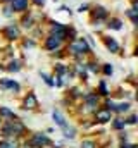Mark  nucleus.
I'll return each mask as SVG.
<instances>
[{
	"mask_svg": "<svg viewBox=\"0 0 138 148\" xmlns=\"http://www.w3.org/2000/svg\"><path fill=\"white\" fill-rule=\"evenodd\" d=\"M69 50H71L74 55H81V53H88V52H90V47L86 45V41H85L83 38H79V40H74V41L69 45Z\"/></svg>",
	"mask_w": 138,
	"mask_h": 148,
	"instance_id": "obj_1",
	"label": "nucleus"
},
{
	"mask_svg": "<svg viewBox=\"0 0 138 148\" xmlns=\"http://www.w3.org/2000/svg\"><path fill=\"white\" fill-rule=\"evenodd\" d=\"M41 77L45 79V83H47V84H50V86L54 84V81H52V79H50V77H48V76H47V74H45V73H41Z\"/></svg>",
	"mask_w": 138,
	"mask_h": 148,
	"instance_id": "obj_22",
	"label": "nucleus"
},
{
	"mask_svg": "<svg viewBox=\"0 0 138 148\" xmlns=\"http://www.w3.org/2000/svg\"><path fill=\"white\" fill-rule=\"evenodd\" d=\"M45 47H47L48 50H55V48L61 47V40L55 38V36H48L47 38V41H45Z\"/></svg>",
	"mask_w": 138,
	"mask_h": 148,
	"instance_id": "obj_5",
	"label": "nucleus"
},
{
	"mask_svg": "<svg viewBox=\"0 0 138 148\" xmlns=\"http://www.w3.org/2000/svg\"><path fill=\"white\" fill-rule=\"evenodd\" d=\"M88 69H90L92 73H97V67H95V64H88Z\"/></svg>",
	"mask_w": 138,
	"mask_h": 148,
	"instance_id": "obj_25",
	"label": "nucleus"
},
{
	"mask_svg": "<svg viewBox=\"0 0 138 148\" xmlns=\"http://www.w3.org/2000/svg\"><path fill=\"white\" fill-rule=\"evenodd\" d=\"M128 16L131 17V21H133V23H137V21H138V17H137V7L130 9V10H128Z\"/></svg>",
	"mask_w": 138,
	"mask_h": 148,
	"instance_id": "obj_16",
	"label": "nucleus"
},
{
	"mask_svg": "<svg viewBox=\"0 0 138 148\" xmlns=\"http://www.w3.org/2000/svg\"><path fill=\"white\" fill-rule=\"evenodd\" d=\"M36 105H38L36 97H34L33 93H30V95L26 97V100H24V109H34Z\"/></svg>",
	"mask_w": 138,
	"mask_h": 148,
	"instance_id": "obj_8",
	"label": "nucleus"
},
{
	"mask_svg": "<svg viewBox=\"0 0 138 148\" xmlns=\"http://www.w3.org/2000/svg\"><path fill=\"white\" fill-rule=\"evenodd\" d=\"M0 148H17V143L12 140H5V141H0Z\"/></svg>",
	"mask_w": 138,
	"mask_h": 148,
	"instance_id": "obj_12",
	"label": "nucleus"
},
{
	"mask_svg": "<svg viewBox=\"0 0 138 148\" xmlns=\"http://www.w3.org/2000/svg\"><path fill=\"white\" fill-rule=\"evenodd\" d=\"M62 131H64V136H66V138H74V136H76V131H74L72 127H69V126L62 127Z\"/></svg>",
	"mask_w": 138,
	"mask_h": 148,
	"instance_id": "obj_13",
	"label": "nucleus"
},
{
	"mask_svg": "<svg viewBox=\"0 0 138 148\" xmlns=\"http://www.w3.org/2000/svg\"><path fill=\"white\" fill-rule=\"evenodd\" d=\"M81 148H95V143L93 141H83L81 143Z\"/></svg>",
	"mask_w": 138,
	"mask_h": 148,
	"instance_id": "obj_21",
	"label": "nucleus"
},
{
	"mask_svg": "<svg viewBox=\"0 0 138 148\" xmlns=\"http://www.w3.org/2000/svg\"><path fill=\"white\" fill-rule=\"evenodd\" d=\"M0 115H5V117H10V119H14V112L9 110V109H5V107H0Z\"/></svg>",
	"mask_w": 138,
	"mask_h": 148,
	"instance_id": "obj_15",
	"label": "nucleus"
},
{
	"mask_svg": "<svg viewBox=\"0 0 138 148\" xmlns=\"http://www.w3.org/2000/svg\"><path fill=\"white\" fill-rule=\"evenodd\" d=\"M100 95H107V88H105V83H100Z\"/></svg>",
	"mask_w": 138,
	"mask_h": 148,
	"instance_id": "obj_24",
	"label": "nucleus"
},
{
	"mask_svg": "<svg viewBox=\"0 0 138 148\" xmlns=\"http://www.w3.org/2000/svg\"><path fill=\"white\" fill-rule=\"evenodd\" d=\"M7 126L10 127L12 134H23V133H24V126H23L19 121H10V122H7Z\"/></svg>",
	"mask_w": 138,
	"mask_h": 148,
	"instance_id": "obj_4",
	"label": "nucleus"
},
{
	"mask_svg": "<svg viewBox=\"0 0 138 148\" xmlns=\"http://www.w3.org/2000/svg\"><path fill=\"white\" fill-rule=\"evenodd\" d=\"M28 7V0H12V9L21 12V10H26Z\"/></svg>",
	"mask_w": 138,
	"mask_h": 148,
	"instance_id": "obj_7",
	"label": "nucleus"
},
{
	"mask_svg": "<svg viewBox=\"0 0 138 148\" xmlns=\"http://www.w3.org/2000/svg\"><path fill=\"white\" fill-rule=\"evenodd\" d=\"M116 110H117V112L130 110V103H119V105H116Z\"/></svg>",
	"mask_w": 138,
	"mask_h": 148,
	"instance_id": "obj_18",
	"label": "nucleus"
},
{
	"mask_svg": "<svg viewBox=\"0 0 138 148\" xmlns=\"http://www.w3.org/2000/svg\"><path fill=\"white\" fill-rule=\"evenodd\" d=\"M9 71H19V62L17 60H14V62H10V66H9Z\"/></svg>",
	"mask_w": 138,
	"mask_h": 148,
	"instance_id": "obj_19",
	"label": "nucleus"
},
{
	"mask_svg": "<svg viewBox=\"0 0 138 148\" xmlns=\"http://www.w3.org/2000/svg\"><path fill=\"white\" fill-rule=\"evenodd\" d=\"M124 124H126L124 121H121V119H116V122H114V127H116V129H123V127H124Z\"/></svg>",
	"mask_w": 138,
	"mask_h": 148,
	"instance_id": "obj_20",
	"label": "nucleus"
},
{
	"mask_svg": "<svg viewBox=\"0 0 138 148\" xmlns=\"http://www.w3.org/2000/svg\"><path fill=\"white\" fill-rule=\"evenodd\" d=\"M109 28H112V29H121V21H119V19H110Z\"/></svg>",
	"mask_w": 138,
	"mask_h": 148,
	"instance_id": "obj_14",
	"label": "nucleus"
},
{
	"mask_svg": "<svg viewBox=\"0 0 138 148\" xmlns=\"http://www.w3.org/2000/svg\"><path fill=\"white\" fill-rule=\"evenodd\" d=\"M0 84H2L3 88H10V90H14V91H19V84H17L16 81H5V79H2Z\"/></svg>",
	"mask_w": 138,
	"mask_h": 148,
	"instance_id": "obj_10",
	"label": "nucleus"
},
{
	"mask_svg": "<svg viewBox=\"0 0 138 148\" xmlns=\"http://www.w3.org/2000/svg\"><path fill=\"white\" fill-rule=\"evenodd\" d=\"M95 17H99V19L105 17V9H102V7H97V9H95Z\"/></svg>",
	"mask_w": 138,
	"mask_h": 148,
	"instance_id": "obj_17",
	"label": "nucleus"
},
{
	"mask_svg": "<svg viewBox=\"0 0 138 148\" xmlns=\"http://www.w3.org/2000/svg\"><path fill=\"white\" fill-rule=\"evenodd\" d=\"M105 45H107V48H109L110 52H117V50H119V45H117L116 40H112V38H107V40H105Z\"/></svg>",
	"mask_w": 138,
	"mask_h": 148,
	"instance_id": "obj_11",
	"label": "nucleus"
},
{
	"mask_svg": "<svg viewBox=\"0 0 138 148\" xmlns=\"http://www.w3.org/2000/svg\"><path fill=\"white\" fill-rule=\"evenodd\" d=\"M3 35H5V38H9V40H16V38H19V28L16 24H10V26H7L3 29Z\"/></svg>",
	"mask_w": 138,
	"mask_h": 148,
	"instance_id": "obj_3",
	"label": "nucleus"
},
{
	"mask_svg": "<svg viewBox=\"0 0 138 148\" xmlns=\"http://www.w3.org/2000/svg\"><path fill=\"white\" fill-rule=\"evenodd\" d=\"M128 122H130V124H135V122H137V115H131V117H130V121H128Z\"/></svg>",
	"mask_w": 138,
	"mask_h": 148,
	"instance_id": "obj_26",
	"label": "nucleus"
},
{
	"mask_svg": "<svg viewBox=\"0 0 138 148\" xmlns=\"http://www.w3.org/2000/svg\"><path fill=\"white\" fill-rule=\"evenodd\" d=\"M34 2H36L38 5H43V3H45V0H34Z\"/></svg>",
	"mask_w": 138,
	"mask_h": 148,
	"instance_id": "obj_27",
	"label": "nucleus"
},
{
	"mask_svg": "<svg viewBox=\"0 0 138 148\" xmlns=\"http://www.w3.org/2000/svg\"><path fill=\"white\" fill-rule=\"evenodd\" d=\"M48 143H50V140H48L45 134L40 133V134H33V138L30 140L28 145H30V147H34V148H41V147H45V145H48Z\"/></svg>",
	"mask_w": 138,
	"mask_h": 148,
	"instance_id": "obj_2",
	"label": "nucleus"
},
{
	"mask_svg": "<svg viewBox=\"0 0 138 148\" xmlns=\"http://www.w3.org/2000/svg\"><path fill=\"white\" fill-rule=\"evenodd\" d=\"M104 73L107 74V76H109V74H112V66H110V64H107V66L104 67Z\"/></svg>",
	"mask_w": 138,
	"mask_h": 148,
	"instance_id": "obj_23",
	"label": "nucleus"
},
{
	"mask_svg": "<svg viewBox=\"0 0 138 148\" xmlns=\"http://www.w3.org/2000/svg\"><path fill=\"white\" fill-rule=\"evenodd\" d=\"M52 117H54V121H55V122H57V124H59L61 127H66V126H68L66 119L62 117V114H61L59 110H54V112H52Z\"/></svg>",
	"mask_w": 138,
	"mask_h": 148,
	"instance_id": "obj_9",
	"label": "nucleus"
},
{
	"mask_svg": "<svg viewBox=\"0 0 138 148\" xmlns=\"http://www.w3.org/2000/svg\"><path fill=\"white\" fill-rule=\"evenodd\" d=\"M95 119H97L99 122H109V121H112L110 112L109 110H99L97 114H95Z\"/></svg>",
	"mask_w": 138,
	"mask_h": 148,
	"instance_id": "obj_6",
	"label": "nucleus"
}]
</instances>
